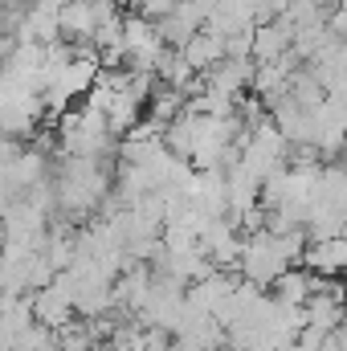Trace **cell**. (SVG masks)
Returning <instances> with one entry per match:
<instances>
[{"mask_svg": "<svg viewBox=\"0 0 347 351\" xmlns=\"http://www.w3.org/2000/svg\"><path fill=\"white\" fill-rule=\"evenodd\" d=\"M62 147L66 156H106L115 152V131L106 123L102 110L82 106V110H66L62 114Z\"/></svg>", "mask_w": 347, "mask_h": 351, "instance_id": "obj_1", "label": "cell"}, {"mask_svg": "<svg viewBox=\"0 0 347 351\" xmlns=\"http://www.w3.org/2000/svg\"><path fill=\"white\" fill-rule=\"evenodd\" d=\"M123 45H127V70H147V74H156L160 58L168 53V41H164L160 25L143 12L123 16Z\"/></svg>", "mask_w": 347, "mask_h": 351, "instance_id": "obj_2", "label": "cell"}, {"mask_svg": "<svg viewBox=\"0 0 347 351\" xmlns=\"http://www.w3.org/2000/svg\"><path fill=\"white\" fill-rule=\"evenodd\" d=\"M29 302H33V319L37 323H45V327H53V331H62L66 323H74V315H78V306H74V294L53 278L49 286H41V290H33L29 294Z\"/></svg>", "mask_w": 347, "mask_h": 351, "instance_id": "obj_3", "label": "cell"}, {"mask_svg": "<svg viewBox=\"0 0 347 351\" xmlns=\"http://www.w3.org/2000/svg\"><path fill=\"white\" fill-rule=\"evenodd\" d=\"M254 74H258V62H254V58H221L213 70L200 74V82L208 90L229 94V98H241L246 90L254 86Z\"/></svg>", "mask_w": 347, "mask_h": 351, "instance_id": "obj_4", "label": "cell"}, {"mask_svg": "<svg viewBox=\"0 0 347 351\" xmlns=\"http://www.w3.org/2000/svg\"><path fill=\"white\" fill-rule=\"evenodd\" d=\"M204 16H208V12H204L196 0H176L172 8H168L160 21H156V25H160L164 41H168L172 49H180V45H184L192 33H200V29H204Z\"/></svg>", "mask_w": 347, "mask_h": 351, "instance_id": "obj_5", "label": "cell"}, {"mask_svg": "<svg viewBox=\"0 0 347 351\" xmlns=\"http://www.w3.org/2000/svg\"><path fill=\"white\" fill-rule=\"evenodd\" d=\"M307 269L323 274V278H335L347 269V233H331V237H319L315 245H307L302 254Z\"/></svg>", "mask_w": 347, "mask_h": 351, "instance_id": "obj_6", "label": "cell"}, {"mask_svg": "<svg viewBox=\"0 0 347 351\" xmlns=\"http://www.w3.org/2000/svg\"><path fill=\"white\" fill-rule=\"evenodd\" d=\"M290 45H294V29L282 16L254 25V62H278L290 53Z\"/></svg>", "mask_w": 347, "mask_h": 351, "instance_id": "obj_7", "label": "cell"}, {"mask_svg": "<svg viewBox=\"0 0 347 351\" xmlns=\"http://www.w3.org/2000/svg\"><path fill=\"white\" fill-rule=\"evenodd\" d=\"M319 282H323V274L290 265V269L274 282V298H278L282 306H307V302H311V294L319 290Z\"/></svg>", "mask_w": 347, "mask_h": 351, "instance_id": "obj_8", "label": "cell"}, {"mask_svg": "<svg viewBox=\"0 0 347 351\" xmlns=\"http://www.w3.org/2000/svg\"><path fill=\"white\" fill-rule=\"evenodd\" d=\"M180 53L188 58V66H192L196 74H204V70H213V66L225 58V37H221V33H213V29L204 25L200 33H192V37L180 45Z\"/></svg>", "mask_w": 347, "mask_h": 351, "instance_id": "obj_9", "label": "cell"}, {"mask_svg": "<svg viewBox=\"0 0 347 351\" xmlns=\"http://www.w3.org/2000/svg\"><path fill=\"white\" fill-rule=\"evenodd\" d=\"M21 152H25V147H21V139H12V135H4V131H0V172H4Z\"/></svg>", "mask_w": 347, "mask_h": 351, "instance_id": "obj_10", "label": "cell"}, {"mask_svg": "<svg viewBox=\"0 0 347 351\" xmlns=\"http://www.w3.org/2000/svg\"><path fill=\"white\" fill-rule=\"evenodd\" d=\"M115 4H119V8H135V0H115Z\"/></svg>", "mask_w": 347, "mask_h": 351, "instance_id": "obj_11", "label": "cell"}, {"mask_svg": "<svg viewBox=\"0 0 347 351\" xmlns=\"http://www.w3.org/2000/svg\"><path fill=\"white\" fill-rule=\"evenodd\" d=\"M319 4H323V8H331V4H335V0H319Z\"/></svg>", "mask_w": 347, "mask_h": 351, "instance_id": "obj_12", "label": "cell"}]
</instances>
